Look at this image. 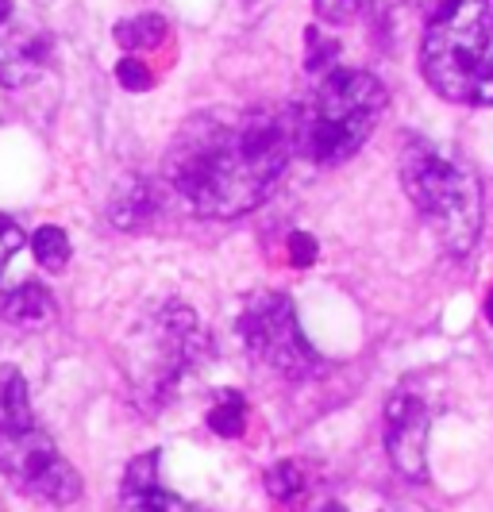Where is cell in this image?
Masks as SVG:
<instances>
[{
    "label": "cell",
    "mask_w": 493,
    "mask_h": 512,
    "mask_svg": "<svg viewBox=\"0 0 493 512\" xmlns=\"http://www.w3.org/2000/svg\"><path fill=\"white\" fill-rule=\"evenodd\" d=\"M293 147L297 128L278 112H201L166 151V181L193 216L235 220L270 197Z\"/></svg>",
    "instance_id": "cell-1"
},
{
    "label": "cell",
    "mask_w": 493,
    "mask_h": 512,
    "mask_svg": "<svg viewBox=\"0 0 493 512\" xmlns=\"http://www.w3.org/2000/svg\"><path fill=\"white\" fill-rule=\"evenodd\" d=\"M420 70L443 101L493 108V0H436Z\"/></svg>",
    "instance_id": "cell-2"
},
{
    "label": "cell",
    "mask_w": 493,
    "mask_h": 512,
    "mask_svg": "<svg viewBox=\"0 0 493 512\" xmlns=\"http://www.w3.org/2000/svg\"><path fill=\"white\" fill-rule=\"evenodd\" d=\"M397 170L424 224L436 231L451 255L467 258L482 235V181L474 166L436 143L409 139Z\"/></svg>",
    "instance_id": "cell-3"
},
{
    "label": "cell",
    "mask_w": 493,
    "mask_h": 512,
    "mask_svg": "<svg viewBox=\"0 0 493 512\" xmlns=\"http://www.w3.org/2000/svg\"><path fill=\"white\" fill-rule=\"evenodd\" d=\"M386 112V89L366 70H332L320 81L305 120L297 124V147L316 166H339L370 139Z\"/></svg>",
    "instance_id": "cell-4"
},
{
    "label": "cell",
    "mask_w": 493,
    "mask_h": 512,
    "mask_svg": "<svg viewBox=\"0 0 493 512\" xmlns=\"http://www.w3.org/2000/svg\"><path fill=\"white\" fill-rule=\"evenodd\" d=\"M208 351V335L197 312L182 301L155 308L124 343V370L139 405L155 409L182 385L189 370H197Z\"/></svg>",
    "instance_id": "cell-5"
},
{
    "label": "cell",
    "mask_w": 493,
    "mask_h": 512,
    "mask_svg": "<svg viewBox=\"0 0 493 512\" xmlns=\"http://www.w3.org/2000/svg\"><path fill=\"white\" fill-rule=\"evenodd\" d=\"M239 339H243V351L259 366H266L270 374H282L289 382L309 378L320 366L286 293H274V289L255 293L239 312Z\"/></svg>",
    "instance_id": "cell-6"
},
{
    "label": "cell",
    "mask_w": 493,
    "mask_h": 512,
    "mask_svg": "<svg viewBox=\"0 0 493 512\" xmlns=\"http://www.w3.org/2000/svg\"><path fill=\"white\" fill-rule=\"evenodd\" d=\"M0 474L20 493L47 505H74L81 497V474L35 424L20 432H0Z\"/></svg>",
    "instance_id": "cell-7"
},
{
    "label": "cell",
    "mask_w": 493,
    "mask_h": 512,
    "mask_svg": "<svg viewBox=\"0 0 493 512\" xmlns=\"http://www.w3.org/2000/svg\"><path fill=\"white\" fill-rule=\"evenodd\" d=\"M428 436H432V409L416 393H393L386 405V451L401 478L409 482L428 478Z\"/></svg>",
    "instance_id": "cell-8"
},
{
    "label": "cell",
    "mask_w": 493,
    "mask_h": 512,
    "mask_svg": "<svg viewBox=\"0 0 493 512\" xmlns=\"http://www.w3.org/2000/svg\"><path fill=\"white\" fill-rule=\"evenodd\" d=\"M120 512H212L205 505H193L178 497L174 489L162 486L158 478V451H147L128 462L120 482Z\"/></svg>",
    "instance_id": "cell-9"
},
{
    "label": "cell",
    "mask_w": 493,
    "mask_h": 512,
    "mask_svg": "<svg viewBox=\"0 0 493 512\" xmlns=\"http://www.w3.org/2000/svg\"><path fill=\"white\" fill-rule=\"evenodd\" d=\"M43 58H47V39L43 35L0 27V85L4 89L27 85L31 77L43 70Z\"/></svg>",
    "instance_id": "cell-10"
},
{
    "label": "cell",
    "mask_w": 493,
    "mask_h": 512,
    "mask_svg": "<svg viewBox=\"0 0 493 512\" xmlns=\"http://www.w3.org/2000/svg\"><path fill=\"white\" fill-rule=\"evenodd\" d=\"M0 316L8 324H20V328H39V324H51L54 320V297L39 282L16 285L4 301H0Z\"/></svg>",
    "instance_id": "cell-11"
},
{
    "label": "cell",
    "mask_w": 493,
    "mask_h": 512,
    "mask_svg": "<svg viewBox=\"0 0 493 512\" xmlns=\"http://www.w3.org/2000/svg\"><path fill=\"white\" fill-rule=\"evenodd\" d=\"M35 416H31V397H27L24 374L8 362H0V432H20L31 428Z\"/></svg>",
    "instance_id": "cell-12"
},
{
    "label": "cell",
    "mask_w": 493,
    "mask_h": 512,
    "mask_svg": "<svg viewBox=\"0 0 493 512\" xmlns=\"http://www.w3.org/2000/svg\"><path fill=\"white\" fill-rule=\"evenodd\" d=\"M31 255H35V262L47 274H62L70 266V239H66V231L54 228V224H43L31 235Z\"/></svg>",
    "instance_id": "cell-13"
},
{
    "label": "cell",
    "mask_w": 493,
    "mask_h": 512,
    "mask_svg": "<svg viewBox=\"0 0 493 512\" xmlns=\"http://www.w3.org/2000/svg\"><path fill=\"white\" fill-rule=\"evenodd\" d=\"M151 205H155L151 185L131 181L128 189H120L116 201H112V220H116V228H139V224L151 216Z\"/></svg>",
    "instance_id": "cell-14"
},
{
    "label": "cell",
    "mask_w": 493,
    "mask_h": 512,
    "mask_svg": "<svg viewBox=\"0 0 493 512\" xmlns=\"http://www.w3.org/2000/svg\"><path fill=\"white\" fill-rule=\"evenodd\" d=\"M243 424H247V401L235 389H224L216 397L212 412H208V428L224 439H239L243 436Z\"/></svg>",
    "instance_id": "cell-15"
},
{
    "label": "cell",
    "mask_w": 493,
    "mask_h": 512,
    "mask_svg": "<svg viewBox=\"0 0 493 512\" xmlns=\"http://www.w3.org/2000/svg\"><path fill=\"white\" fill-rule=\"evenodd\" d=\"M162 39H166V20L162 16H135V20L116 24V43L128 47V51H147V47H158Z\"/></svg>",
    "instance_id": "cell-16"
},
{
    "label": "cell",
    "mask_w": 493,
    "mask_h": 512,
    "mask_svg": "<svg viewBox=\"0 0 493 512\" xmlns=\"http://www.w3.org/2000/svg\"><path fill=\"white\" fill-rule=\"evenodd\" d=\"M301 489H305V470L293 459L274 462V466L266 470V493H270L274 501H293Z\"/></svg>",
    "instance_id": "cell-17"
},
{
    "label": "cell",
    "mask_w": 493,
    "mask_h": 512,
    "mask_svg": "<svg viewBox=\"0 0 493 512\" xmlns=\"http://www.w3.org/2000/svg\"><path fill=\"white\" fill-rule=\"evenodd\" d=\"M316 16L320 24L343 27L359 16V0H316Z\"/></svg>",
    "instance_id": "cell-18"
},
{
    "label": "cell",
    "mask_w": 493,
    "mask_h": 512,
    "mask_svg": "<svg viewBox=\"0 0 493 512\" xmlns=\"http://www.w3.org/2000/svg\"><path fill=\"white\" fill-rule=\"evenodd\" d=\"M116 77H120V85H124V89H135V93L155 85V74H151L139 58H124V62L116 66Z\"/></svg>",
    "instance_id": "cell-19"
},
{
    "label": "cell",
    "mask_w": 493,
    "mask_h": 512,
    "mask_svg": "<svg viewBox=\"0 0 493 512\" xmlns=\"http://www.w3.org/2000/svg\"><path fill=\"white\" fill-rule=\"evenodd\" d=\"M305 39H309V70H312V74L332 70V58L339 54L336 43H328V47H324V35H320V31H309Z\"/></svg>",
    "instance_id": "cell-20"
},
{
    "label": "cell",
    "mask_w": 493,
    "mask_h": 512,
    "mask_svg": "<svg viewBox=\"0 0 493 512\" xmlns=\"http://www.w3.org/2000/svg\"><path fill=\"white\" fill-rule=\"evenodd\" d=\"M24 247V231L20 224H12L8 216H0V274H4V266L12 262V255Z\"/></svg>",
    "instance_id": "cell-21"
},
{
    "label": "cell",
    "mask_w": 493,
    "mask_h": 512,
    "mask_svg": "<svg viewBox=\"0 0 493 512\" xmlns=\"http://www.w3.org/2000/svg\"><path fill=\"white\" fill-rule=\"evenodd\" d=\"M289 251H293V262H297V266H309L312 258H316V239L297 231V235L289 239Z\"/></svg>",
    "instance_id": "cell-22"
},
{
    "label": "cell",
    "mask_w": 493,
    "mask_h": 512,
    "mask_svg": "<svg viewBox=\"0 0 493 512\" xmlns=\"http://www.w3.org/2000/svg\"><path fill=\"white\" fill-rule=\"evenodd\" d=\"M8 16H12V0H0V24H8Z\"/></svg>",
    "instance_id": "cell-23"
},
{
    "label": "cell",
    "mask_w": 493,
    "mask_h": 512,
    "mask_svg": "<svg viewBox=\"0 0 493 512\" xmlns=\"http://www.w3.org/2000/svg\"><path fill=\"white\" fill-rule=\"evenodd\" d=\"M486 320H490V328H493V285H490V293H486Z\"/></svg>",
    "instance_id": "cell-24"
},
{
    "label": "cell",
    "mask_w": 493,
    "mask_h": 512,
    "mask_svg": "<svg viewBox=\"0 0 493 512\" xmlns=\"http://www.w3.org/2000/svg\"><path fill=\"white\" fill-rule=\"evenodd\" d=\"M328 512H343V509H339V505H328Z\"/></svg>",
    "instance_id": "cell-25"
}]
</instances>
